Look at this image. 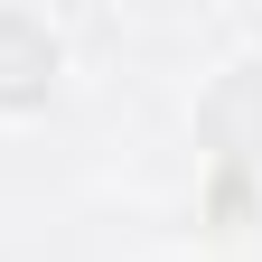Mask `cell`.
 Instances as JSON below:
<instances>
[{
  "instance_id": "1",
  "label": "cell",
  "mask_w": 262,
  "mask_h": 262,
  "mask_svg": "<svg viewBox=\"0 0 262 262\" xmlns=\"http://www.w3.org/2000/svg\"><path fill=\"white\" fill-rule=\"evenodd\" d=\"M56 75V38L28 10H0V103H38Z\"/></svg>"
}]
</instances>
